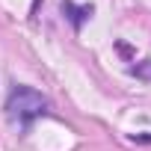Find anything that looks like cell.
<instances>
[{
  "label": "cell",
  "instance_id": "1",
  "mask_svg": "<svg viewBox=\"0 0 151 151\" xmlns=\"http://www.w3.org/2000/svg\"><path fill=\"white\" fill-rule=\"evenodd\" d=\"M47 113V98L42 92H36L33 86H15L6 98V116L12 122H18L21 130H27L33 124V119Z\"/></svg>",
  "mask_w": 151,
  "mask_h": 151
},
{
  "label": "cell",
  "instance_id": "2",
  "mask_svg": "<svg viewBox=\"0 0 151 151\" xmlns=\"http://www.w3.org/2000/svg\"><path fill=\"white\" fill-rule=\"evenodd\" d=\"M92 12H95L92 6H74L71 0H62V15L74 24V30H80V27H83V21H86Z\"/></svg>",
  "mask_w": 151,
  "mask_h": 151
},
{
  "label": "cell",
  "instance_id": "3",
  "mask_svg": "<svg viewBox=\"0 0 151 151\" xmlns=\"http://www.w3.org/2000/svg\"><path fill=\"white\" fill-rule=\"evenodd\" d=\"M130 74L139 77V80H145V83H151V59H142V62L130 65Z\"/></svg>",
  "mask_w": 151,
  "mask_h": 151
}]
</instances>
